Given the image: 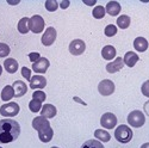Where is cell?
I'll use <instances>...</instances> for the list:
<instances>
[{"mask_svg":"<svg viewBox=\"0 0 149 148\" xmlns=\"http://www.w3.org/2000/svg\"><path fill=\"white\" fill-rule=\"evenodd\" d=\"M20 134L19 123L11 118L0 119V143H11L18 139Z\"/></svg>","mask_w":149,"mask_h":148,"instance_id":"cell-1","label":"cell"},{"mask_svg":"<svg viewBox=\"0 0 149 148\" xmlns=\"http://www.w3.org/2000/svg\"><path fill=\"white\" fill-rule=\"evenodd\" d=\"M132 135H134L132 130L125 124H120L115 129V138L120 143L130 142L132 140Z\"/></svg>","mask_w":149,"mask_h":148,"instance_id":"cell-2","label":"cell"},{"mask_svg":"<svg viewBox=\"0 0 149 148\" xmlns=\"http://www.w3.org/2000/svg\"><path fill=\"white\" fill-rule=\"evenodd\" d=\"M128 123L134 128H141L146 123V116L142 111L134 110L128 115Z\"/></svg>","mask_w":149,"mask_h":148,"instance_id":"cell-3","label":"cell"},{"mask_svg":"<svg viewBox=\"0 0 149 148\" xmlns=\"http://www.w3.org/2000/svg\"><path fill=\"white\" fill-rule=\"evenodd\" d=\"M19 105L15 102H8L4 105L0 106V115H3L5 117H13V116H17L18 112H19Z\"/></svg>","mask_w":149,"mask_h":148,"instance_id":"cell-4","label":"cell"},{"mask_svg":"<svg viewBox=\"0 0 149 148\" xmlns=\"http://www.w3.org/2000/svg\"><path fill=\"white\" fill-rule=\"evenodd\" d=\"M115 84H113V81H111V80H109V79H104V80H102L100 82H99V85H98V91H99V93H100L102 96H111L113 92H115Z\"/></svg>","mask_w":149,"mask_h":148,"instance_id":"cell-5","label":"cell"},{"mask_svg":"<svg viewBox=\"0 0 149 148\" xmlns=\"http://www.w3.org/2000/svg\"><path fill=\"white\" fill-rule=\"evenodd\" d=\"M30 30L33 34H41L44 30V19L38 15L32 16L30 18Z\"/></svg>","mask_w":149,"mask_h":148,"instance_id":"cell-6","label":"cell"},{"mask_svg":"<svg viewBox=\"0 0 149 148\" xmlns=\"http://www.w3.org/2000/svg\"><path fill=\"white\" fill-rule=\"evenodd\" d=\"M56 37H57V32H56V29H54L53 27H49V28H47L45 32L43 34L42 38H41V41H42V44H43V45H45V47L52 45V44L55 42Z\"/></svg>","mask_w":149,"mask_h":148,"instance_id":"cell-7","label":"cell"},{"mask_svg":"<svg viewBox=\"0 0 149 148\" xmlns=\"http://www.w3.org/2000/svg\"><path fill=\"white\" fill-rule=\"evenodd\" d=\"M32 127L33 129L37 130V133H41L50 128V123H49L48 118H45L44 116H37L32 121Z\"/></svg>","mask_w":149,"mask_h":148,"instance_id":"cell-8","label":"cell"},{"mask_svg":"<svg viewBox=\"0 0 149 148\" xmlns=\"http://www.w3.org/2000/svg\"><path fill=\"white\" fill-rule=\"evenodd\" d=\"M100 124L106 129H113L117 126V117L112 112H106L100 118Z\"/></svg>","mask_w":149,"mask_h":148,"instance_id":"cell-9","label":"cell"},{"mask_svg":"<svg viewBox=\"0 0 149 148\" xmlns=\"http://www.w3.org/2000/svg\"><path fill=\"white\" fill-rule=\"evenodd\" d=\"M68 49L72 55H81L86 49V44L82 40H74L69 43Z\"/></svg>","mask_w":149,"mask_h":148,"instance_id":"cell-10","label":"cell"},{"mask_svg":"<svg viewBox=\"0 0 149 148\" xmlns=\"http://www.w3.org/2000/svg\"><path fill=\"white\" fill-rule=\"evenodd\" d=\"M49 66H50V62H49V60L47 57H40L38 60L36 61V62L32 64V69L36 72V73H38V74H43L48 71Z\"/></svg>","mask_w":149,"mask_h":148,"instance_id":"cell-11","label":"cell"},{"mask_svg":"<svg viewBox=\"0 0 149 148\" xmlns=\"http://www.w3.org/2000/svg\"><path fill=\"white\" fill-rule=\"evenodd\" d=\"M47 86V79L42 75H35V77H31V80H30V87L32 90H42Z\"/></svg>","mask_w":149,"mask_h":148,"instance_id":"cell-12","label":"cell"},{"mask_svg":"<svg viewBox=\"0 0 149 148\" xmlns=\"http://www.w3.org/2000/svg\"><path fill=\"white\" fill-rule=\"evenodd\" d=\"M12 87H13L15 90V97H23L25 96V93L28 92V86L26 84L22 81V80H17L13 82V85H12Z\"/></svg>","mask_w":149,"mask_h":148,"instance_id":"cell-13","label":"cell"},{"mask_svg":"<svg viewBox=\"0 0 149 148\" xmlns=\"http://www.w3.org/2000/svg\"><path fill=\"white\" fill-rule=\"evenodd\" d=\"M124 66V62H123V57H116L113 60V62H110L106 65V71L109 73H117L119 72Z\"/></svg>","mask_w":149,"mask_h":148,"instance_id":"cell-14","label":"cell"},{"mask_svg":"<svg viewBox=\"0 0 149 148\" xmlns=\"http://www.w3.org/2000/svg\"><path fill=\"white\" fill-rule=\"evenodd\" d=\"M140 60L139 55L134 53V52H128L125 53V55H124L123 57V62L124 65H127L128 67H134L136 64H137V61Z\"/></svg>","mask_w":149,"mask_h":148,"instance_id":"cell-15","label":"cell"},{"mask_svg":"<svg viewBox=\"0 0 149 148\" xmlns=\"http://www.w3.org/2000/svg\"><path fill=\"white\" fill-rule=\"evenodd\" d=\"M105 11L106 13H109L110 16H118L119 12H120V4L118 1H109L106 4V7H105Z\"/></svg>","mask_w":149,"mask_h":148,"instance_id":"cell-16","label":"cell"},{"mask_svg":"<svg viewBox=\"0 0 149 148\" xmlns=\"http://www.w3.org/2000/svg\"><path fill=\"white\" fill-rule=\"evenodd\" d=\"M57 114V110L53 104H45L42 106L41 110V116H44L45 118H53Z\"/></svg>","mask_w":149,"mask_h":148,"instance_id":"cell-17","label":"cell"},{"mask_svg":"<svg viewBox=\"0 0 149 148\" xmlns=\"http://www.w3.org/2000/svg\"><path fill=\"white\" fill-rule=\"evenodd\" d=\"M134 48L137 52L143 53L148 49V41L144 38V37H136L134 41Z\"/></svg>","mask_w":149,"mask_h":148,"instance_id":"cell-18","label":"cell"},{"mask_svg":"<svg viewBox=\"0 0 149 148\" xmlns=\"http://www.w3.org/2000/svg\"><path fill=\"white\" fill-rule=\"evenodd\" d=\"M116 48L113 45H105L102 49V56L105 60H112L113 57H116Z\"/></svg>","mask_w":149,"mask_h":148,"instance_id":"cell-19","label":"cell"},{"mask_svg":"<svg viewBox=\"0 0 149 148\" xmlns=\"http://www.w3.org/2000/svg\"><path fill=\"white\" fill-rule=\"evenodd\" d=\"M4 67L7 71V73L13 74V73H16L18 71V62H17V60H15V59H6L4 61Z\"/></svg>","mask_w":149,"mask_h":148,"instance_id":"cell-20","label":"cell"},{"mask_svg":"<svg viewBox=\"0 0 149 148\" xmlns=\"http://www.w3.org/2000/svg\"><path fill=\"white\" fill-rule=\"evenodd\" d=\"M18 31L22 35H25L30 31V18L28 17H23L18 22Z\"/></svg>","mask_w":149,"mask_h":148,"instance_id":"cell-21","label":"cell"},{"mask_svg":"<svg viewBox=\"0 0 149 148\" xmlns=\"http://www.w3.org/2000/svg\"><path fill=\"white\" fill-rule=\"evenodd\" d=\"M13 97H15V90H13V87H12V85L5 86V87L3 89V91H1V99L4 102H8Z\"/></svg>","mask_w":149,"mask_h":148,"instance_id":"cell-22","label":"cell"},{"mask_svg":"<svg viewBox=\"0 0 149 148\" xmlns=\"http://www.w3.org/2000/svg\"><path fill=\"white\" fill-rule=\"evenodd\" d=\"M53 136H54V130H53L52 127L49 128V129H47V130H44V131L38 133V138H40V140H41L42 142H44V143L50 142L52 139H53Z\"/></svg>","mask_w":149,"mask_h":148,"instance_id":"cell-23","label":"cell"},{"mask_svg":"<svg viewBox=\"0 0 149 148\" xmlns=\"http://www.w3.org/2000/svg\"><path fill=\"white\" fill-rule=\"evenodd\" d=\"M94 136L100 142H109L110 139H111V135L104 129H97L94 131Z\"/></svg>","mask_w":149,"mask_h":148,"instance_id":"cell-24","label":"cell"},{"mask_svg":"<svg viewBox=\"0 0 149 148\" xmlns=\"http://www.w3.org/2000/svg\"><path fill=\"white\" fill-rule=\"evenodd\" d=\"M117 25H118V28H120V29H128L129 28V25H130V17L129 16H127V15H122V16H119L118 18H117Z\"/></svg>","mask_w":149,"mask_h":148,"instance_id":"cell-25","label":"cell"},{"mask_svg":"<svg viewBox=\"0 0 149 148\" xmlns=\"http://www.w3.org/2000/svg\"><path fill=\"white\" fill-rule=\"evenodd\" d=\"M92 15H93V17H94L95 19H102V18L105 17L106 11H105L104 6H100V5H99V6H95V7L93 8Z\"/></svg>","mask_w":149,"mask_h":148,"instance_id":"cell-26","label":"cell"},{"mask_svg":"<svg viewBox=\"0 0 149 148\" xmlns=\"http://www.w3.org/2000/svg\"><path fill=\"white\" fill-rule=\"evenodd\" d=\"M81 148H104V145L98 140H88L81 146Z\"/></svg>","mask_w":149,"mask_h":148,"instance_id":"cell-27","label":"cell"},{"mask_svg":"<svg viewBox=\"0 0 149 148\" xmlns=\"http://www.w3.org/2000/svg\"><path fill=\"white\" fill-rule=\"evenodd\" d=\"M28 106H29V109H30L31 112H35V114L42 110V103L38 102V101H36V99H31Z\"/></svg>","mask_w":149,"mask_h":148,"instance_id":"cell-28","label":"cell"},{"mask_svg":"<svg viewBox=\"0 0 149 148\" xmlns=\"http://www.w3.org/2000/svg\"><path fill=\"white\" fill-rule=\"evenodd\" d=\"M104 32H105V36H107V37H113L117 34V27L113 25V24H109L105 28Z\"/></svg>","mask_w":149,"mask_h":148,"instance_id":"cell-29","label":"cell"},{"mask_svg":"<svg viewBox=\"0 0 149 148\" xmlns=\"http://www.w3.org/2000/svg\"><path fill=\"white\" fill-rule=\"evenodd\" d=\"M45 8L49 12H54L58 8V3L56 1V0H47L45 1Z\"/></svg>","mask_w":149,"mask_h":148,"instance_id":"cell-30","label":"cell"},{"mask_svg":"<svg viewBox=\"0 0 149 148\" xmlns=\"http://www.w3.org/2000/svg\"><path fill=\"white\" fill-rule=\"evenodd\" d=\"M45 98H47V94L43 92V91H35L33 94H32V99H36V101H38L41 103H43L45 101Z\"/></svg>","mask_w":149,"mask_h":148,"instance_id":"cell-31","label":"cell"},{"mask_svg":"<svg viewBox=\"0 0 149 148\" xmlns=\"http://www.w3.org/2000/svg\"><path fill=\"white\" fill-rule=\"evenodd\" d=\"M10 52H11V49L6 43H0V57L8 56Z\"/></svg>","mask_w":149,"mask_h":148,"instance_id":"cell-32","label":"cell"},{"mask_svg":"<svg viewBox=\"0 0 149 148\" xmlns=\"http://www.w3.org/2000/svg\"><path fill=\"white\" fill-rule=\"evenodd\" d=\"M22 77L25 78L28 81L31 80V69H29L28 67H22Z\"/></svg>","mask_w":149,"mask_h":148,"instance_id":"cell-33","label":"cell"},{"mask_svg":"<svg viewBox=\"0 0 149 148\" xmlns=\"http://www.w3.org/2000/svg\"><path fill=\"white\" fill-rule=\"evenodd\" d=\"M141 92H142L143 96L149 97V80H147V81H144V82L142 84V86H141Z\"/></svg>","mask_w":149,"mask_h":148,"instance_id":"cell-34","label":"cell"},{"mask_svg":"<svg viewBox=\"0 0 149 148\" xmlns=\"http://www.w3.org/2000/svg\"><path fill=\"white\" fill-rule=\"evenodd\" d=\"M28 57H29V60L31 61V62L33 64V62H36V61L41 57V55H40L38 53H30V54L28 55Z\"/></svg>","mask_w":149,"mask_h":148,"instance_id":"cell-35","label":"cell"},{"mask_svg":"<svg viewBox=\"0 0 149 148\" xmlns=\"http://www.w3.org/2000/svg\"><path fill=\"white\" fill-rule=\"evenodd\" d=\"M69 5H70V1H69V0H62V3L60 4V7H61V8H63V10H66Z\"/></svg>","mask_w":149,"mask_h":148,"instance_id":"cell-36","label":"cell"},{"mask_svg":"<svg viewBox=\"0 0 149 148\" xmlns=\"http://www.w3.org/2000/svg\"><path fill=\"white\" fill-rule=\"evenodd\" d=\"M82 3L85 5H87V6H94L95 3H97V0H82Z\"/></svg>","mask_w":149,"mask_h":148,"instance_id":"cell-37","label":"cell"},{"mask_svg":"<svg viewBox=\"0 0 149 148\" xmlns=\"http://www.w3.org/2000/svg\"><path fill=\"white\" fill-rule=\"evenodd\" d=\"M143 109H144V112H146V114L149 116V101L144 103V106H143Z\"/></svg>","mask_w":149,"mask_h":148,"instance_id":"cell-38","label":"cell"},{"mask_svg":"<svg viewBox=\"0 0 149 148\" xmlns=\"http://www.w3.org/2000/svg\"><path fill=\"white\" fill-rule=\"evenodd\" d=\"M141 148H149V142H146V143H143V145L141 146Z\"/></svg>","mask_w":149,"mask_h":148,"instance_id":"cell-39","label":"cell"},{"mask_svg":"<svg viewBox=\"0 0 149 148\" xmlns=\"http://www.w3.org/2000/svg\"><path fill=\"white\" fill-rule=\"evenodd\" d=\"M74 101H77V102H80V103H82V105H86V103H84V102H81L79 98H74Z\"/></svg>","mask_w":149,"mask_h":148,"instance_id":"cell-40","label":"cell"},{"mask_svg":"<svg viewBox=\"0 0 149 148\" xmlns=\"http://www.w3.org/2000/svg\"><path fill=\"white\" fill-rule=\"evenodd\" d=\"M1 73H3V66L0 65V75H1Z\"/></svg>","mask_w":149,"mask_h":148,"instance_id":"cell-41","label":"cell"},{"mask_svg":"<svg viewBox=\"0 0 149 148\" xmlns=\"http://www.w3.org/2000/svg\"><path fill=\"white\" fill-rule=\"evenodd\" d=\"M52 148H58V147H52Z\"/></svg>","mask_w":149,"mask_h":148,"instance_id":"cell-42","label":"cell"},{"mask_svg":"<svg viewBox=\"0 0 149 148\" xmlns=\"http://www.w3.org/2000/svg\"><path fill=\"white\" fill-rule=\"evenodd\" d=\"M0 148H3V147H0Z\"/></svg>","mask_w":149,"mask_h":148,"instance_id":"cell-43","label":"cell"}]
</instances>
